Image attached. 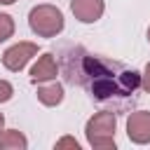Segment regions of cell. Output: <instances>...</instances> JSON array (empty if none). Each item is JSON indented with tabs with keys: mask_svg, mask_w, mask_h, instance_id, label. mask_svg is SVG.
I'll return each mask as SVG.
<instances>
[{
	"mask_svg": "<svg viewBox=\"0 0 150 150\" xmlns=\"http://www.w3.org/2000/svg\"><path fill=\"white\" fill-rule=\"evenodd\" d=\"M141 87L150 94V63L145 66V70H143V75H141Z\"/></svg>",
	"mask_w": 150,
	"mask_h": 150,
	"instance_id": "12",
	"label": "cell"
},
{
	"mask_svg": "<svg viewBox=\"0 0 150 150\" xmlns=\"http://www.w3.org/2000/svg\"><path fill=\"white\" fill-rule=\"evenodd\" d=\"M28 148V138L19 131V129H7L0 136V150H26Z\"/></svg>",
	"mask_w": 150,
	"mask_h": 150,
	"instance_id": "8",
	"label": "cell"
},
{
	"mask_svg": "<svg viewBox=\"0 0 150 150\" xmlns=\"http://www.w3.org/2000/svg\"><path fill=\"white\" fill-rule=\"evenodd\" d=\"M115 129H117L115 112L101 110V112L91 115L84 124L87 143L96 150H115Z\"/></svg>",
	"mask_w": 150,
	"mask_h": 150,
	"instance_id": "1",
	"label": "cell"
},
{
	"mask_svg": "<svg viewBox=\"0 0 150 150\" xmlns=\"http://www.w3.org/2000/svg\"><path fill=\"white\" fill-rule=\"evenodd\" d=\"M2 127H5V115L0 112V131H2Z\"/></svg>",
	"mask_w": 150,
	"mask_h": 150,
	"instance_id": "14",
	"label": "cell"
},
{
	"mask_svg": "<svg viewBox=\"0 0 150 150\" xmlns=\"http://www.w3.org/2000/svg\"><path fill=\"white\" fill-rule=\"evenodd\" d=\"M38 54V45L35 42H16V45H12L9 49H5V54H2V66L7 68V70H12V73H19V70H23L26 68V63L33 59Z\"/></svg>",
	"mask_w": 150,
	"mask_h": 150,
	"instance_id": "3",
	"label": "cell"
},
{
	"mask_svg": "<svg viewBox=\"0 0 150 150\" xmlns=\"http://www.w3.org/2000/svg\"><path fill=\"white\" fill-rule=\"evenodd\" d=\"M127 136L136 145L150 143V112L148 110H136L127 117Z\"/></svg>",
	"mask_w": 150,
	"mask_h": 150,
	"instance_id": "4",
	"label": "cell"
},
{
	"mask_svg": "<svg viewBox=\"0 0 150 150\" xmlns=\"http://www.w3.org/2000/svg\"><path fill=\"white\" fill-rule=\"evenodd\" d=\"M14 19L9 16V14H5V12H0V42H5V40H9L12 35H14Z\"/></svg>",
	"mask_w": 150,
	"mask_h": 150,
	"instance_id": "9",
	"label": "cell"
},
{
	"mask_svg": "<svg viewBox=\"0 0 150 150\" xmlns=\"http://www.w3.org/2000/svg\"><path fill=\"white\" fill-rule=\"evenodd\" d=\"M70 12L82 23H96L105 12V2L103 0H70Z\"/></svg>",
	"mask_w": 150,
	"mask_h": 150,
	"instance_id": "5",
	"label": "cell"
},
{
	"mask_svg": "<svg viewBox=\"0 0 150 150\" xmlns=\"http://www.w3.org/2000/svg\"><path fill=\"white\" fill-rule=\"evenodd\" d=\"M59 75V66H56V59L52 56V54H42L35 63H33V68H30V82L33 84H38V82H49V80H54Z\"/></svg>",
	"mask_w": 150,
	"mask_h": 150,
	"instance_id": "6",
	"label": "cell"
},
{
	"mask_svg": "<svg viewBox=\"0 0 150 150\" xmlns=\"http://www.w3.org/2000/svg\"><path fill=\"white\" fill-rule=\"evenodd\" d=\"M38 101L47 108H54L63 101V87L59 82H52V84H40L38 87Z\"/></svg>",
	"mask_w": 150,
	"mask_h": 150,
	"instance_id": "7",
	"label": "cell"
},
{
	"mask_svg": "<svg viewBox=\"0 0 150 150\" xmlns=\"http://www.w3.org/2000/svg\"><path fill=\"white\" fill-rule=\"evenodd\" d=\"M28 26L38 38H56L63 30L66 19L63 12L54 5H35L28 12Z\"/></svg>",
	"mask_w": 150,
	"mask_h": 150,
	"instance_id": "2",
	"label": "cell"
},
{
	"mask_svg": "<svg viewBox=\"0 0 150 150\" xmlns=\"http://www.w3.org/2000/svg\"><path fill=\"white\" fill-rule=\"evenodd\" d=\"M148 42H150V26H148Z\"/></svg>",
	"mask_w": 150,
	"mask_h": 150,
	"instance_id": "15",
	"label": "cell"
},
{
	"mask_svg": "<svg viewBox=\"0 0 150 150\" xmlns=\"http://www.w3.org/2000/svg\"><path fill=\"white\" fill-rule=\"evenodd\" d=\"M16 0H0V5H14Z\"/></svg>",
	"mask_w": 150,
	"mask_h": 150,
	"instance_id": "13",
	"label": "cell"
},
{
	"mask_svg": "<svg viewBox=\"0 0 150 150\" xmlns=\"http://www.w3.org/2000/svg\"><path fill=\"white\" fill-rule=\"evenodd\" d=\"M12 96H14V87L7 80H0V103H7Z\"/></svg>",
	"mask_w": 150,
	"mask_h": 150,
	"instance_id": "10",
	"label": "cell"
},
{
	"mask_svg": "<svg viewBox=\"0 0 150 150\" xmlns=\"http://www.w3.org/2000/svg\"><path fill=\"white\" fill-rule=\"evenodd\" d=\"M56 150H63V148H73V150H80V143L73 138V136H63V138H59L56 141V145H54Z\"/></svg>",
	"mask_w": 150,
	"mask_h": 150,
	"instance_id": "11",
	"label": "cell"
}]
</instances>
